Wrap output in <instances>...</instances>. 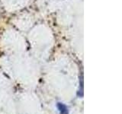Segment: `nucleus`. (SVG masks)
Listing matches in <instances>:
<instances>
[{
    "mask_svg": "<svg viewBox=\"0 0 122 114\" xmlns=\"http://www.w3.org/2000/svg\"><path fill=\"white\" fill-rule=\"evenodd\" d=\"M57 109H58L60 114H69V109L68 107L63 103H57L56 104Z\"/></svg>",
    "mask_w": 122,
    "mask_h": 114,
    "instance_id": "obj_1",
    "label": "nucleus"
}]
</instances>
